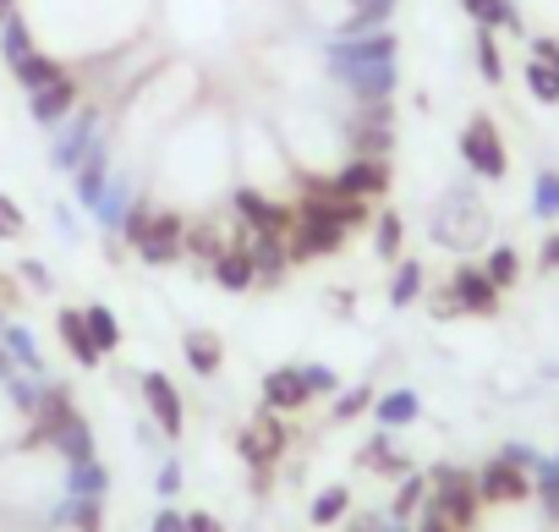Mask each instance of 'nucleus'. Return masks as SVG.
Segmentation results:
<instances>
[{
    "mask_svg": "<svg viewBox=\"0 0 559 532\" xmlns=\"http://www.w3.org/2000/svg\"><path fill=\"white\" fill-rule=\"evenodd\" d=\"M483 236H488V214L472 203L466 187H455V192L444 198V209H433V241H444V247H472V241H483Z\"/></svg>",
    "mask_w": 559,
    "mask_h": 532,
    "instance_id": "f257e3e1",
    "label": "nucleus"
},
{
    "mask_svg": "<svg viewBox=\"0 0 559 532\" xmlns=\"http://www.w3.org/2000/svg\"><path fill=\"white\" fill-rule=\"evenodd\" d=\"M428 499L455 521V527H472L477 521V477L472 472H461V466H433L428 472Z\"/></svg>",
    "mask_w": 559,
    "mask_h": 532,
    "instance_id": "f03ea898",
    "label": "nucleus"
},
{
    "mask_svg": "<svg viewBox=\"0 0 559 532\" xmlns=\"http://www.w3.org/2000/svg\"><path fill=\"white\" fill-rule=\"evenodd\" d=\"M461 159L483 176V181H504L510 159H504V143H499V127L488 116H472L466 132H461Z\"/></svg>",
    "mask_w": 559,
    "mask_h": 532,
    "instance_id": "7ed1b4c3",
    "label": "nucleus"
},
{
    "mask_svg": "<svg viewBox=\"0 0 559 532\" xmlns=\"http://www.w3.org/2000/svg\"><path fill=\"white\" fill-rule=\"evenodd\" d=\"M346 247V225H330L319 214H297V225L286 230V258L292 263H313V258H330Z\"/></svg>",
    "mask_w": 559,
    "mask_h": 532,
    "instance_id": "20e7f679",
    "label": "nucleus"
},
{
    "mask_svg": "<svg viewBox=\"0 0 559 532\" xmlns=\"http://www.w3.org/2000/svg\"><path fill=\"white\" fill-rule=\"evenodd\" d=\"M236 214H241V225L252 230V236H286L292 225H297V209H286L280 198H269V192H258V187H236Z\"/></svg>",
    "mask_w": 559,
    "mask_h": 532,
    "instance_id": "39448f33",
    "label": "nucleus"
},
{
    "mask_svg": "<svg viewBox=\"0 0 559 532\" xmlns=\"http://www.w3.org/2000/svg\"><path fill=\"white\" fill-rule=\"evenodd\" d=\"M138 258L154 263V270H165V263L187 258V220H181L176 209H159L154 225H148V236L138 241Z\"/></svg>",
    "mask_w": 559,
    "mask_h": 532,
    "instance_id": "423d86ee",
    "label": "nucleus"
},
{
    "mask_svg": "<svg viewBox=\"0 0 559 532\" xmlns=\"http://www.w3.org/2000/svg\"><path fill=\"white\" fill-rule=\"evenodd\" d=\"M94 138H99V110H72V116L61 121L56 149H50V165H56V170H78Z\"/></svg>",
    "mask_w": 559,
    "mask_h": 532,
    "instance_id": "0eeeda50",
    "label": "nucleus"
},
{
    "mask_svg": "<svg viewBox=\"0 0 559 532\" xmlns=\"http://www.w3.org/2000/svg\"><path fill=\"white\" fill-rule=\"evenodd\" d=\"M477 499L483 505H521V499H532V477L521 472V466H510V461H488L483 472H477Z\"/></svg>",
    "mask_w": 559,
    "mask_h": 532,
    "instance_id": "6e6552de",
    "label": "nucleus"
},
{
    "mask_svg": "<svg viewBox=\"0 0 559 532\" xmlns=\"http://www.w3.org/2000/svg\"><path fill=\"white\" fill-rule=\"evenodd\" d=\"M247 252H252V286H263V292H280V286H286V270H292L286 236H252Z\"/></svg>",
    "mask_w": 559,
    "mask_h": 532,
    "instance_id": "1a4fd4ad",
    "label": "nucleus"
},
{
    "mask_svg": "<svg viewBox=\"0 0 559 532\" xmlns=\"http://www.w3.org/2000/svg\"><path fill=\"white\" fill-rule=\"evenodd\" d=\"M72 110H78V78H72V72L28 94V116H34L39 127H61Z\"/></svg>",
    "mask_w": 559,
    "mask_h": 532,
    "instance_id": "9d476101",
    "label": "nucleus"
},
{
    "mask_svg": "<svg viewBox=\"0 0 559 532\" xmlns=\"http://www.w3.org/2000/svg\"><path fill=\"white\" fill-rule=\"evenodd\" d=\"M72 187H78V203H83V209H99V198H105V187H110V143H105V138L88 143L83 165L72 170Z\"/></svg>",
    "mask_w": 559,
    "mask_h": 532,
    "instance_id": "9b49d317",
    "label": "nucleus"
},
{
    "mask_svg": "<svg viewBox=\"0 0 559 532\" xmlns=\"http://www.w3.org/2000/svg\"><path fill=\"white\" fill-rule=\"evenodd\" d=\"M335 187L352 192V198H384V192H390V159H362V154H352V159L335 170Z\"/></svg>",
    "mask_w": 559,
    "mask_h": 532,
    "instance_id": "f8f14e48",
    "label": "nucleus"
},
{
    "mask_svg": "<svg viewBox=\"0 0 559 532\" xmlns=\"http://www.w3.org/2000/svg\"><path fill=\"white\" fill-rule=\"evenodd\" d=\"M450 297L461 314H493L499 308V286L483 275V263H461L455 281H450Z\"/></svg>",
    "mask_w": 559,
    "mask_h": 532,
    "instance_id": "ddd939ff",
    "label": "nucleus"
},
{
    "mask_svg": "<svg viewBox=\"0 0 559 532\" xmlns=\"http://www.w3.org/2000/svg\"><path fill=\"white\" fill-rule=\"evenodd\" d=\"M138 385H143V401H148V412H154V423H159V428H165V434L176 439V434H181V423H187V406H181V390H176V385H170L165 374H143Z\"/></svg>",
    "mask_w": 559,
    "mask_h": 532,
    "instance_id": "4468645a",
    "label": "nucleus"
},
{
    "mask_svg": "<svg viewBox=\"0 0 559 532\" xmlns=\"http://www.w3.org/2000/svg\"><path fill=\"white\" fill-rule=\"evenodd\" d=\"M56 330H61V341H67V352H72L78 368H99V363H105V352H99V341H94L83 308H61V314H56Z\"/></svg>",
    "mask_w": 559,
    "mask_h": 532,
    "instance_id": "2eb2a0df",
    "label": "nucleus"
},
{
    "mask_svg": "<svg viewBox=\"0 0 559 532\" xmlns=\"http://www.w3.org/2000/svg\"><path fill=\"white\" fill-rule=\"evenodd\" d=\"M181 357H187V368H192L198 379H214V374L225 368V341H219L214 330L192 324V330H181Z\"/></svg>",
    "mask_w": 559,
    "mask_h": 532,
    "instance_id": "dca6fc26",
    "label": "nucleus"
},
{
    "mask_svg": "<svg viewBox=\"0 0 559 532\" xmlns=\"http://www.w3.org/2000/svg\"><path fill=\"white\" fill-rule=\"evenodd\" d=\"M45 445H50L67 466H72V461H94V450H99V445H94V428H88L83 412H72L67 423H56V428L45 434Z\"/></svg>",
    "mask_w": 559,
    "mask_h": 532,
    "instance_id": "f3484780",
    "label": "nucleus"
},
{
    "mask_svg": "<svg viewBox=\"0 0 559 532\" xmlns=\"http://www.w3.org/2000/svg\"><path fill=\"white\" fill-rule=\"evenodd\" d=\"M308 379H302V368H274V374H263V406L269 412H302L308 406Z\"/></svg>",
    "mask_w": 559,
    "mask_h": 532,
    "instance_id": "a211bd4d",
    "label": "nucleus"
},
{
    "mask_svg": "<svg viewBox=\"0 0 559 532\" xmlns=\"http://www.w3.org/2000/svg\"><path fill=\"white\" fill-rule=\"evenodd\" d=\"M335 83H346V88H352V99H357V105H368V99H390L401 78H395V61H373V67H357V72L335 78Z\"/></svg>",
    "mask_w": 559,
    "mask_h": 532,
    "instance_id": "6ab92c4d",
    "label": "nucleus"
},
{
    "mask_svg": "<svg viewBox=\"0 0 559 532\" xmlns=\"http://www.w3.org/2000/svg\"><path fill=\"white\" fill-rule=\"evenodd\" d=\"M209 281L219 292H247L252 286V252L247 247H225L214 263H209Z\"/></svg>",
    "mask_w": 559,
    "mask_h": 532,
    "instance_id": "aec40b11",
    "label": "nucleus"
},
{
    "mask_svg": "<svg viewBox=\"0 0 559 532\" xmlns=\"http://www.w3.org/2000/svg\"><path fill=\"white\" fill-rule=\"evenodd\" d=\"M417 412H423L417 390H384V395H373V417L384 428H406V423H417Z\"/></svg>",
    "mask_w": 559,
    "mask_h": 532,
    "instance_id": "412c9836",
    "label": "nucleus"
},
{
    "mask_svg": "<svg viewBox=\"0 0 559 532\" xmlns=\"http://www.w3.org/2000/svg\"><path fill=\"white\" fill-rule=\"evenodd\" d=\"M72 412H78V406H72V390H67V385H50V379H45V385H39V406H34L39 439H45V434H50L56 423H67Z\"/></svg>",
    "mask_w": 559,
    "mask_h": 532,
    "instance_id": "4be33fe9",
    "label": "nucleus"
},
{
    "mask_svg": "<svg viewBox=\"0 0 559 532\" xmlns=\"http://www.w3.org/2000/svg\"><path fill=\"white\" fill-rule=\"evenodd\" d=\"M362 466H368V472H384V477H406V472H412V461L395 450L390 428H384V434H373V439L362 445Z\"/></svg>",
    "mask_w": 559,
    "mask_h": 532,
    "instance_id": "5701e85b",
    "label": "nucleus"
},
{
    "mask_svg": "<svg viewBox=\"0 0 559 532\" xmlns=\"http://www.w3.org/2000/svg\"><path fill=\"white\" fill-rule=\"evenodd\" d=\"M461 12L477 23V28H521V17H515V0H461Z\"/></svg>",
    "mask_w": 559,
    "mask_h": 532,
    "instance_id": "b1692460",
    "label": "nucleus"
},
{
    "mask_svg": "<svg viewBox=\"0 0 559 532\" xmlns=\"http://www.w3.org/2000/svg\"><path fill=\"white\" fill-rule=\"evenodd\" d=\"M0 56H7V67H23L34 56V34H28V23L17 12L0 17Z\"/></svg>",
    "mask_w": 559,
    "mask_h": 532,
    "instance_id": "393cba45",
    "label": "nucleus"
},
{
    "mask_svg": "<svg viewBox=\"0 0 559 532\" xmlns=\"http://www.w3.org/2000/svg\"><path fill=\"white\" fill-rule=\"evenodd\" d=\"M127 209H132V176L121 170V176H110V187H105V198H99V225H110V230H121V220H127Z\"/></svg>",
    "mask_w": 559,
    "mask_h": 532,
    "instance_id": "a878e982",
    "label": "nucleus"
},
{
    "mask_svg": "<svg viewBox=\"0 0 559 532\" xmlns=\"http://www.w3.org/2000/svg\"><path fill=\"white\" fill-rule=\"evenodd\" d=\"M56 521H72L78 532H105V499H88V494H67V505L56 510Z\"/></svg>",
    "mask_w": 559,
    "mask_h": 532,
    "instance_id": "bb28decb",
    "label": "nucleus"
},
{
    "mask_svg": "<svg viewBox=\"0 0 559 532\" xmlns=\"http://www.w3.org/2000/svg\"><path fill=\"white\" fill-rule=\"evenodd\" d=\"M225 247H230V241L219 236V225H214V220H198V225H187V258H198L203 270H209V263H214Z\"/></svg>",
    "mask_w": 559,
    "mask_h": 532,
    "instance_id": "cd10ccee",
    "label": "nucleus"
},
{
    "mask_svg": "<svg viewBox=\"0 0 559 532\" xmlns=\"http://www.w3.org/2000/svg\"><path fill=\"white\" fill-rule=\"evenodd\" d=\"M67 488H72V494H88V499H105V494H110V472L99 466V456H94V461H72V466H67Z\"/></svg>",
    "mask_w": 559,
    "mask_h": 532,
    "instance_id": "c85d7f7f",
    "label": "nucleus"
},
{
    "mask_svg": "<svg viewBox=\"0 0 559 532\" xmlns=\"http://www.w3.org/2000/svg\"><path fill=\"white\" fill-rule=\"evenodd\" d=\"M346 516H352V488H346V483H330V488L313 499V510H308L313 527H335V521H346Z\"/></svg>",
    "mask_w": 559,
    "mask_h": 532,
    "instance_id": "c756f323",
    "label": "nucleus"
},
{
    "mask_svg": "<svg viewBox=\"0 0 559 532\" xmlns=\"http://www.w3.org/2000/svg\"><path fill=\"white\" fill-rule=\"evenodd\" d=\"M423 297V263L417 258H401L395 263V281H390V308H412Z\"/></svg>",
    "mask_w": 559,
    "mask_h": 532,
    "instance_id": "7c9ffc66",
    "label": "nucleus"
},
{
    "mask_svg": "<svg viewBox=\"0 0 559 532\" xmlns=\"http://www.w3.org/2000/svg\"><path fill=\"white\" fill-rule=\"evenodd\" d=\"M12 78H17V83H23V88L34 94V88H45V83H56V78H67V67H61L56 56H45V50H34V56H28L23 67H12Z\"/></svg>",
    "mask_w": 559,
    "mask_h": 532,
    "instance_id": "2f4dec72",
    "label": "nucleus"
},
{
    "mask_svg": "<svg viewBox=\"0 0 559 532\" xmlns=\"http://www.w3.org/2000/svg\"><path fill=\"white\" fill-rule=\"evenodd\" d=\"M483 275H488L499 292H510V286L521 281V258H515V247H493L488 263H483Z\"/></svg>",
    "mask_w": 559,
    "mask_h": 532,
    "instance_id": "473e14b6",
    "label": "nucleus"
},
{
    "mask_svg": "<svg viewBox=\"0 0 559 532\" xmlns=\"http://www.w3.org/2000/svg\"><path fill=\"white\" fill-rule=\"evenodd\" d=\"M401 241H406V220H401L395 209H384V214H379V241H373V252H379L384 263H395V258H401Z\"/></svg>",
    "mask_w": 559,
    "mask_h": 532,
    "instance_id": "72a5a7b5",
    "label": "nucleus"
},
{
    "mask_svg": "<svg viewBox=\"0 0 559 532\" xmlns=\"http://www.w3.org/2000/svg\"><path fill=\"white\" fill-rule=\"evenodd\" d=\"M83 314H88V330H94V341H99V352L110 357V352L121 346V324H116V314H110L105 303H88Z\"/></svg>",
    "mask_w": 559,
    "mask_h": 532,
    "instance_id": "f704fd0d",
    "label": "nucleus"
},
{
    "mask_svg": "<svg viewBox=\"0 0 559 532\" xmlns=\"http://www.w3.org/2000/svg\"><path fill=\"white\" fill-rule=\"evenodd\" d=\"M423 499H428V477H423V472H406V477H401V494L390 499V516L406 521L412 510H423Z\"/></svg>",
    "mask_w": 559,
    "mask_h": 532,
    "instance_id": "c9c22d12",
    "label": "nucleus"
},
{
    "mask_svg": "<svg viewBox=\"0 0 559 532\" xmlns=\"http://www.w3.org/2000/svg\"><path fill=\"white\" fill-rule=\"evenodd\" d=\"M154 214H159V209H154L148 198H132V209H127V220H121V241H127L132 252H138V241L148 236V225H154Z\"/></svg>",
    "mask_w": 559,
    "mask_h": 532,
    "instance_id": "e433bc0d",
    "label": "nucleus"
},
{
    "mask_svg": "<svg viewBox=\"0 0 559 532\" xmlns=\"http://www.w3.org/2000/svg\"><path fill=\"white\" fill-rule=\"evenodd\" d=\"M532 209H537V220H559V170H537Z\"/></svg>",
    "mask_w": 559,
    "mask_h": 532,
    "instance_id": "4c0bfd02",
    "label": "nucleus"
},
{
    "mask_svg": "<svg viewBox=\"0 0 559 532\" xmlns=\"http://www.w3.org/2000/svg\"><path fill=\"white\" fill-rule=\"evenodd\" d=\"M477 72H483V83H504V61H499L493 28H477Z\"/></svg>",
    "mask_w": 559,
    "mask_h": 532,
    "instance_id": "58836bf2",
    "label": "nucleus"
},
{
    "mask_svg": "<svg viewBox=\"0 0 559 532\" xmlns=\"http://www.w3.org/2000/svg\"><path fill=\"white\" fill-rule=\"evenodd\" d=\"M368 406H373V390H368V385H357V390H341V395H335L330 417H335V423H352V417H362Z\"/></svg>",
    "mask_w": 559,
    "mask_h": 532,
    "instance_id": "ea45409f",
    "label": "nucleus"
},
{
    "mask_svg": "<svg viewBox=\"0 0 559 532\" xmlns=\"http://www.w3.org/2000/svg\"><path fill=\"white\" fill-rule=\"evenodd\" d=\"M526 88H532L543 105H559V78H554L543 61H526Z\"/></svg>",
    "mask_w": 559,
    "mask_h": 532,
    "instance_id": "a19ab883",
    "label": "nucleus"
},
{
    "mask_svg": "<svg viewBox=\"0 0 559 532\" xmlns=\"http://www.w3.org/2000/svg\"><path fill=\"white\" fill-rule=\"evenodd\" d=\"M236 450H241V461H247L252 472H269V461H274V456L263 450V439H258V428H241V434H236Z\"/></svg>",
    "mask_w": 559,
    "mask_h": 532,
    "instance_id": "79ce46f5",
    "label": "nucleus"
},
{
    "mask_svg": "<svg viewBox=\"0 0 559 532\" xmlns=\"http://www.w3.org/2000/svg\"><path fill=\"white\" fill-rule=\"evenodd\" d=\"M252 428H258V439H263V450H269V456L286 450V428H280V412H269V406H263Z\"/></svg>",
    "mask_w": 559,
    "mask_h": 532,
    "instance_id": "37998d69",
    "label": "nucleus"
},
{
    "mask_svg": "<svg viewBox=\"0 0 559 532\" xmlns=\"http://www.w3.org/2000/svg\"><path fill=\"white\" fill-rule=\"evenodd\" d=\"M17 236H28V214L0 192V241H17Z\"/></svg>",
    "mask_w": 559,
    "mask_h": 532,
    "instance_id": "c03bdc74",
    "label": "nucleus"
},
{
    "mask_svg": "<svg viewBox=\"0 0 559 532\" xmlns=\"http://www.w3.org/2000/svg\"><path fill=\"white\" fill-rule=\"evenodd\" d=\"M302 379H308L313 395H341V379H335V368H324V363H308Z\"/></svg>",
    "mask_w": 559,
    "mask_h": 532,
    "instance_id": "a18cd8bd",
    "label": "nucleus"
},
{
    "mask_svg": "<svg viewBox=\"0 0 559 532\" xmlns=\"http://www.w3.org/2000/svg\"><path fill=\"white\" fill-rule=\"evenodd\" d=\"M412 532H461V527H455V521H450L433 499H423V516H417V527H412Z\"/></svg>",
    "mask_w": 559,
    "mask_h": 532,
    "instance_id": "49530a36",
    "label": "nucleus"
},
{
    "mask_svg": "<svg viewBox=\"0 0 559 532\" xmlns=\"http://www.w3.org/2000/svg\"><path fill=\"white\" fill-rule=\"evenodd\" d=\"M23 281L34 286V292H56V275H50V263H39V258H23Z\"/></svg>",
    "mask_w": 559,
    "mask_h": 532,
    "instance_id": "de8ad7c7",
    "label": "nucleus"
},
{
    "mask_svg": "<svg viewBox=\"0 0 559 532\" xmlns=\"http://www.w3.org/2000/svg\"><path fill=\"white\" fill-rule=\"evenodd\" d=\"M352 12H357V17H368L373 28H384V23H390V12H395V0H352Z\"/></svg>",
    "mask_w": 559,
    "mask_h": 532,
    "instance_id": "09e8293b",
    "label": "nucleus"
},
{
    "mask_svg": "<svg viewBox=\"0 0 559 532\" xmlns=\"http://www.w3.org/2000/svg\"><path fill=\"white\" fill-rule=\"evenodd\" d=\"M499 461H510V466H521V472H537V466H543V456H537L532 445H504Z\"/></svg>",
    "mask_w": 559,
    "mask_h": 532,
    "instance_id": "8fccbe9b",
    "label": "nucleus"
},
{
    "mask_svg": "<svg viewBox=\"0 0 559 532\" xmlns=\"http://www.w3.org/2000/svg\"><path fill=\"white\" fill-rule=\"evenodd\" d=\"M154 483H159L165 499H176V494H181V461H159V477H154Z\"/></svg>",
    "mask_w": 559,
    "mask_h": 532,
    "instance_id": "3c124183",
    "label": "nucleus"
},
{
    "mask_svg": "<svg viewBox=\"0 0 559 532\" xmlns=\"http://www.w3.org/2000/svg\"><path fill=\"white\" fill-rule=\"evenodd\" d=\"M148 532H187V516H181L176 505H165V510H154V521H148Z\"/></svg>",
    "mask_w": 559,
    "mask_h": 532,
    "instance_id": "603ef678",
    "label": "nucleus"
},
{
    "mask_svg": "<svg viewBox=\"0 0 559 532\" xmlns=\"http://www.w3.org/2000/svg\"><path fill=\"white\" fill-rule=\"evenodd\" d=\"M532 61H543L559 78V39H532Z\"/></svg>",
    "mask_w": 559,
    "mask_h": 532,
    "instance_id": "864d4df0",
    "label": "nucleus"
},
{
    "mask_svg": "<svg viewBox=\"0 0 559 532\" xmlns=\"http://www.w3.org/2000/svg\"><path fill=\"white\" fill-rule=\"evenodd\" d=\"M187 532H219V521H214L209 510H192V516H187Z\"/></svg>",
    "mask_w": 559,
    "mask_h": 532,
    "instance_id": "5fc2aeb1",
    "label": "nucleus"
},
{
    "mask_svg": "<svg viewBox=\"0 0 559 532\" xmlns=\"http://www.w3.org/2000/svg\"><path fill=\"white\" fill-rule=\"evenodd\" d=\"M543 270H559V230L543 236Z\"/></svg>",
    "mask_w": 559,
    "mask_h": 532,
    "instance_id": "6e6d98bb",
    "label": "nucleus"
},
{
    "mask_svg": "<svg viewBox=\"0 0 559 532\" xmlns=\"http://www.w3.org/2000/svg\"><path fill=\"white\" fill-rule=\"evenodd\" d=\"M330 308H335V314H352V308H357V292H330Z\"/></svg>",
    "mask_w": 559,
    "mask_h": 532,
    "instance_id": "4d7b16f0",
    "label": "nucleus"
},
{
    "mask_svg": "<svg viewBox=\"0 0 559 532\" xmlns=\"http://www.w3.org/2000/svg\"><path fill=\"white\" fill-rule=\"evenodd\" d=\"M379 521H384V516H357V521H352V532H373Z\"/></svg>",
    "mask_w": 559,
    "mask_h": 532,
    "instance_id": "13d9d810",
    "label": "nucleus"
},
{
    "mask_svg": "<svg viewBox=\"0 0 559 532\" xmlns=\"http://www.w3.org/2000/svg\"><path fill=\"white\" fill-rule=\"evenodd\" d=\"M7 12H12V0H0V17H7Z\"/></svg>",
    "mask_w": 559,
    "mask_h": 532,
    "instance_id": "bf43d9fd",
    "label": "nucleus"
},
{
    "mask_svg": "<svg viewBox=\"0 0 559 532\" xmlns=\"http://www.w3.org/2000/svg\"><path fill=\"white\" fill-rule=\"evenodd\" d=\"M0 330H7V324H0Z\"/></svg>",
    "mask_w": 559,
    "mask_h": 532,
    "instance_id": "052dcab7",
    "label": "nucleus"
}]
</instances>
